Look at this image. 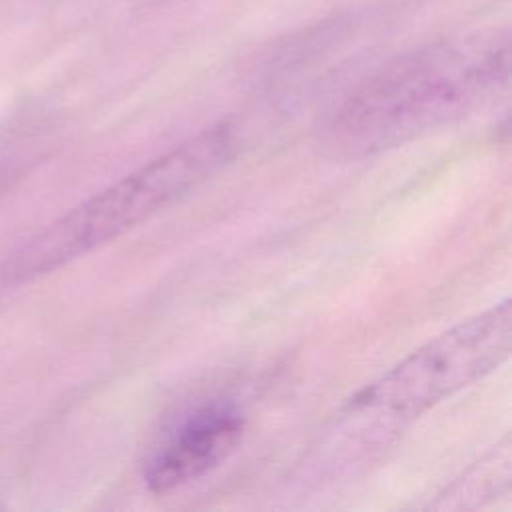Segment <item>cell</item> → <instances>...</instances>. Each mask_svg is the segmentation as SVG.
<instances>
[{
    "label": "cell",
    "mask_w": 512,
    "mask_h": 512,
    "mask_svg": "<svg viewBox=\"0 0 512 512\" xmlns=\"http://www.w3.org/2000/svg\"><path fill=\"white\" fill-rule=\"evenodd\" d=\"M512 348V308L502 300L430 338L342 408L346 432H394L436 404L492 374Z\"/></svg>",
    "instance_id": "3"
},
{
    "label": "cell",
    "mask_w": 512,
    "mask_h": 512,
    "mask_svg": "<svg viewBox=\"0 0 512 512\" xmlns=\"http://www.w3.org/2000/svg\"><path fill=\"white\" fill-rule=\"evenodd\" d=\"M246 428L242 408L230 398H212L192 408L152 452L144 482L154 494L186 486L224 462Z\"/></svg>",
    "instance_id": "4"
},
{
    "label": "cell",
    "mask_w": 512,
    "mask_h": 512,
    "mask_svg": "<svg viewBox=\"0 0 512 512\" xmlns=\"http://www.w3.org/2000/svg\"><path fill=\"white\" fill-rule=\"evenodd\" d=\"M236 150L238 140L228 124L204 128L28 236L6 258L4 278H40L124 236L214 178Z\"/></svg>",
    "instance_id": "2"
},
{
    "label": "cell",
    "mask_w": 512,
    "mask_h": 512,
    "mask_svg": "<svg viewBox=\"0 0 512 512\" xmlns=\"http://www.w3.org/2000/svg\"><path fill=\"white\" fill-rule=\"evenodd\" d=\"M506 34L438 40L406 52L362 80L328 116L318 142L326 156L362 160L450 126L506 84Z\"/></svg>",
    "instance_id": "1"
},
{
    "label": "cell",
    "mask_w": 512,
    "mask_h": 512,
    "mask_svg": "<svg viewBox=\"0 0 512 512\" xmlns=\"http://www.w3.org/2000/svg\"><path fill=\"white\" fill-rule=\"evenodd\" d=\"M510 492V440L504 436L488 454H484L460 480H454L434 508H480L486 502H496Z\"/></svg>",
    "instance_id": "5"
}]
</instances>
